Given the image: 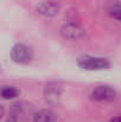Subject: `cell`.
<instances>
[{
    "label": "cell",
    "instance_id": "cell-7",
    "mask_svg": "<svg viewBox=\"0 0 121 122\" xmlns=\"http://www.w3.org/2000/svg\"><path fill=\"white\" fill-rule=\"evenodd\" d=\"M106 10L110 17L121 21V2L118 0H110L106 2Z\"/></svg>",
    "mask_w": 121,
    "mask_h": 122
},
{
    "label": "cell",
    "instance_id": "cell-11",
    "mask_svg": "<svg viewBox=\"0 0 121 122\" xmlns=\"http://www.w3.org/2000/svg\"><path fill=\"white\" fill-rule=\"evenodd\" d=\"M6 122H18V119H17L14 115H12V114H11V115L6 119Z\"/></svg>",
    "mask_w": 121,
    "mask_h": 122
},
{
    "label": "cell",
    "instance_id": "cell-8",
    "mask_svg": "<svg viewBox=\"0 0 121 122\" xmlns=\"http://www.w3.org/2000/svg\"><path fill=\"white\" fill-rule=\"evenodd\" d=\"M31 110H32V107L25 102H18L12 106V115H14L16 117L26 116L27 114H31Z\"/></svg>",
    "mask_w": 121,
    "mask_h": 122
},
{
    "label": "cell",
    "instance_id": "cell-12",
    "mask_svg": "<svg viewBox=\"0 0 121 122\" xmlns=\"http://www.w3.org/2000/svg\"><path fill=\"white\" fill-rule=\"evenodd\" d=\"M110 122H121V116H118V117H114Z\"/></svg>",
    "mask_w": 121,
    "mask_h": 122
},
{
    "label": "cell",
    "instance_id": "cell-6",
    "mask_svg": "<svg viewBox=\"0 0 121 122\" xmlns=\"http://www.w3.org/2000/svg\"><path fill=\"white\" fill-rule=\"evenodd\" d=\"M59 10H61V6L55 0H43L37 6L38 13H40L42 15H45V17H53V15L58 14Z\"/></svg>",
    "mask_w": 121,
    "mask_h": 122
},
{
    "label": "cell",
    "instance_id": "cell-2",
    "mask_svg": "<svg viewBox=\"0 0 121 122\" xmlns=\"http://www.w3.org/2000/svg\"><path fill=\"white\" fill-rule=\"evenodd\" d=\"M79 65L84 70H106L110 66V63L107 58L85 56L79 61Z\"/></svg>",
    "mask_w": 121,
    "mask_h": 122
},
{
    "label": "cell",
    "instance_id": "cell-10",
    "mask_svg": "<svg viewBox=\"0 0 121 122\" xmlns=\"http://www.w3.org/2000/svg\"><path fill=\"white\" fill-rule=\"evenodd\" d=\"M1 97L4 100H10V98H14L19 95V90L14 86H2L1 89Z\"/></svg>",
    "mask_w": 121,
    "mask_h": 122
},
{
    "label": "cell",
    "instance_id": "cell-5",
    "mask_svg": "<svg viewBox=\"0 0 121 122\" xmlns=\"http://www.w3.org/2000/svg\"><path fill=\"white\" fill-rule=\"evenodd\" d=\"M62 92H63V89H62V85H59L58 83H49L45 85L44 88V97H45V101L50 104H57L58 101L61 100L62 97Z\"/></svg>",
    "mask_w": 121,
    "mask_h": 122
},
{
    "label": "cell",
    "instance_id": "cell-4",
    "mask_svg": "<svg viewBox=\"0 0 121 122\" xmlns=\"http://www.w3.org/2000/svg\"><path fill=\"white\" fill-rule=\"evenodd\" d=\"M115 90L112 86L108 85H99L96 88L93 89L91 91V98L95 101H100V102H108L115 98Z\"/></svg>",
    "mask_w": 121,
    "mask_h": 122
},
{
    "label": "cell",
    "instance_id": "cell-3",
    "mask_svg": "<svg viewBox=\"0 0 121 122\" xmlns=\"http://www.w3.org/2000/svg\"><path fill=\"white\" fill-rule=\"evenodd\" d=\"M61 35L68 41H80L85 36V31L76 23H67L62 26Z\"/></svg>",
    "mask_w": 121,
    "mask_h": 122
},
{
    "label": "cell",
    "instance_id": "cell-1",
    "mask_svg": "<svg viewBox=\"0 0 121 122\" xmlns=\"http://www.w3.org/2000/svg\"><path fill=\"white\" fill-rule=\"evenodd\" d=\"M32 57H33L32 49L23 43L16 44L11 50V58L13 59V62L18 64H27L29 62H31Z\"/></svg>",
    "mask_w": 121,
    "mask_h": 122
},
{
    "label": "cell",
    "instance_id": "cell-9",
    "mask_svg": "<svg viewBox=\"0 0 121 122\" xmlns=\"http://www.w3.org/2000/svg\"><path fill=\"white\" fill-rule=\"evenodd\" d=\"M33 122H55V114L49 109H42L33 114Z\"/></svg>",
    "mask_w": 121,
    "mask_h": 122
}]
</instances>
